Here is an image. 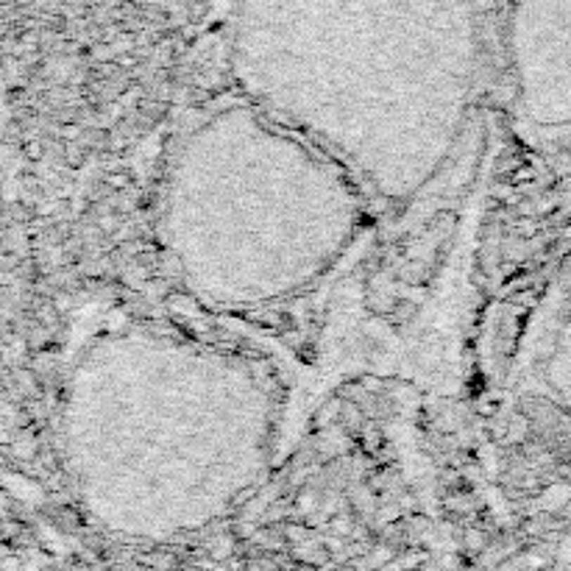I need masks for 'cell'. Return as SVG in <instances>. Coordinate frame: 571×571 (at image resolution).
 Here are the masks:
<instances>
[{
	"instance_id": "obj_1",
	"label": "cell",
	"mask_w": 571,
	"mask_h": 571,
	"mask_svg": "<svg viewBox=\"0 0 571 571\" xmlns=\"http://www.w3.org/2000/svg\"><path fill=\"white\" fill-rule=\"evenodd\" d=\"M549 6H555L560 11V17H563V23H566V28L571 34V0H549Z\"/></svg>"
}]
</instances>
